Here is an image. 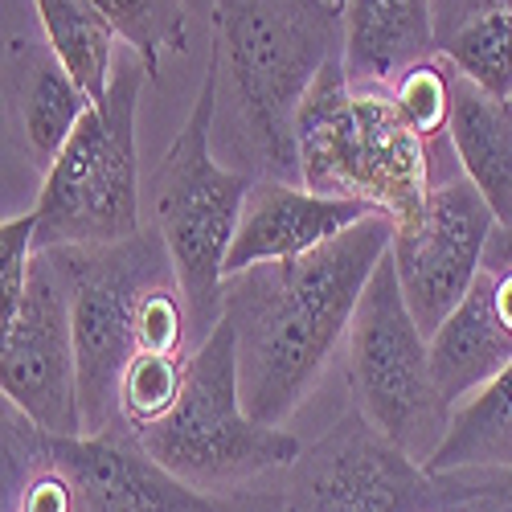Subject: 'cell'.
<instances>
[{"label": "cell", "mask_w": 512, "mask_h": 512, "mask_svg": "<svg viewBox=\"0 0 512 512\" xmlns=\"http://www.w3.org/2000/svg\"><path fill=\"white\" fill-rule=\"evenodd\" d=\"M394 230V218L369 213L300 259L254 263L222 279V316L234 324L238 390L250 418L283 426L312 394L373 267L390 254Z\"/></svg>", "instance_id": "cell-1"}, {"label": "cell", "mask_w": 512, "mask_h": 512, "mask_svg": "<svg viewBox=\"0 0 512 512\" xmlns=\"http://www.w3.org/2000/svg\"><path fill=\"white\" fill-rule=\"evenodd\" d=\"M0 394L50 439L82 435L70 300L46 250L33 254L21 316L0 349Z\"/></svg>", "instance_id": "cell-11"}, {"label": "cell", "mask_w": 512, "mask_h": 512, "mask_svg": "<svg viewBox=\"0 0 512 512\" xmlns=\"http://www.w3.org/2000/svg\"><path fill=\"white\" fill-rule=\"evenodd\" d=\"M50 463V435L0 394V512H21L29 480Z\"/></svg>", "instance_id": "cell-23"}, {"label": "cell", "mask_w": 512, "mask_h": 512, "mask_svg": "<svg viewBox=\"0 0 512 512\" xmlns=\"http://www.w3.org/2000/svg\"><path fill=\"white\" fill-rule=\"evenodd\" d=\"M213 115H218V66L209 62L185 127L152 173V213L185 291L193 349L222 320L226 250L254 185L250 173L226 168L213 156Z\"/></svg>", "instance_id": "cell-6"}, {"label": "cell", "mask_w": 512, "mask_h": 512, "mask_svg": "<svg viewBox=\"0 0 512 512\" xmlns=\"http://www.w3.org/2000/svg\"><path fill=\"white\" fill-rule=\"evenodd\" d=\"M447 66V140L455 152L459 173L480 189L500 226H512V115L504 99L488 95L472 78H463L451 62Z\"/></svg>", "instance_id": "cell-16"}, {"label": "cell", "mask_w": 512, "mask_h": 512, "mask_svg": "<svg viewBox=\"0 0 512 512\" xmlns=\"http://www.w3.org/2000/svg\"><path fill=\"white\" fill-rule=\"evenodd\" d=\"M492 230L496 213L463 173L439 181L418 218L394 230L390 259L398 271V287L426 340L439 332V324L476 283Z\"/></svg>", "instance_id": "cell-10"}, {"label": "cell", "mask_w": 512, "mask_h": 512, "mask_svg": "<svg viewBox=\"0 0 512 512\" xmlns=\"http://www.w3.org/2000/svg\"><path fill=\"white\" fill-rule=\"evenodd\" d=\"M488 512H512V476H508V480L496 488V496H492Z\"/></svg>", "instance_id": "cell-28"}, {"label": "cell", "mask_w": 512, "mask_h": 512, "mask_svg": "<svg viewBox=\"0 0 512 512\" xmlns=\"http://www.w3.org/2000/svg\"><path fill=\"white\" fill-rule=\"evenodd\" d=\"M443 144H426L414 132L394 91L353 87L340 58L316 74L295 111L300 181L324 197L365 201L394 226L414 222L439 185L435 160Z\"/></svg>", "instance_id": "cell-4"}, {"label": "cell", "mask_w": 512, "mask_h": 512, "mask_svg": "<svg viewBox=\"0 0 512 512\" xmlns=\"http://www.w3.org/2000/svg\"><path fill=\"white\" fill-rule=\"evenodd\" d=\"M140 54H119L107 95L87 107L70 140L41 177L33 205V246H91L132 238L140 226V160L136 111L148 82Z\"/></svg>", "instance_id": "cell-7"}, {"label": "cell", "mask_w": 512, "mask_h": 512, "mask_svg": "<svg viewBox=\"0 0 512 512\" xmlns=\"http://www.w3.org/2000/svg\"><path fill=\"white\" fill-rule=\"evenodd\" d=\"M275 476L279 484L263 492L267 512H426L451 492L447 476H431L357 410Z\"/></svg>", "instance_id": "cell-9"}, {"label": "cell", "mask_w": 512, "mask_h": 512, "mask_svg": "<svg viewBox=\"0 0 512 512\" xmlns=\"http://www.w3.org/2000/svg\"><path fill=\"white\" fill-rule=\"evenodd\" d=\"M185 353L181 357H164V353H140L132 369L123 373L119 386V435H140L144 426L164 418L173 410L181 381H185Z\"/></svg>", "instance_id": "cell-22"}, {"label": "cell", "mask_w": 512, "mask_h": 512, "mask_svg": "<svg viewBox=\"0 0 512 512\" xmlns=\"http://www.w3.org/2000/svg\"><path fill=\"white\" fill-rule=\"evenodd\" d=\"M132 439L164 472L205 496H234L283 472L304 451L291 431L246 414L238 390L234 324L226 316L189 353L173 410Z\"/></svg>", "instance_id": "cell-5"}, {"label": "cell", "mask_w": 512, "mask_h": 512, "mask_svg": "<svg viewBox=\"0 0 512 512\" xmlns=\"http://www.w3.org/2000/svg\"><path fill=\"white\" fill-rule=\"evenodd\" d=\"M345 377L353 410L410 459L426 463L447 431L451 410L435 390L431 340L402 300L390 254L373 267L353 308L345 332Z\"/></svg>", "instance_id": "cell-8"}, {"label": "cell", "mask_w": 512, "mask_h": 512, "mask_svg": "<svg viewBox=\"0 0 512 512\" xmlns=\"http://www.w3.org/2000/svg\"><path fill=\"white\" fill-rule=\"evenodd\" d=\"M512 361V328L488 300V287L476 275L455 312L431 336V377L443 406H459L467 394H476Z\"/></svg>", "instance_id": "cell-17"}, {"label": "cell", "mask_w": 512, "mask_h": 512, "mask_svg": "<svg viewBox=\"0 0 512 512\" xmlns=\"http://www.w3.org/2000/svg\"><path fill=\"white\" fill-rule=\"evenodd\" d=\"M70 300L82 435H119V386L140 353L189 357V308L160 230L50 246Z\"/></svg>", "instance_id": "cell-3"}, {"label": "cell", "mask_w": 512, "mask_h": 512, "mask_svg": "<svg viewBox=\"0 0 512 512\" xmlns=\"http://www.w3.org/2000/svg\"><path fill=\"white\" fill-rule=\"evenodd\" d=\"M504 107H508V115H512V87H508V95H504Z\"/></svg>", "instance_id": "cell-29"}, {"label": "cell", "mask_w": 512, "mask_h": 512, "mask_svg": "<svg viewBox=\"0 0 512 512\" xmlns=\"http://www.w3.org/2000/svg\"><path fill=\"white\" fill-rule=\"evenodd\" d=\"M91 5L107 17L115 37L127 41L132 54H140V62L148 66L152 82L160 74V58L164 54H181L189 46V37H185V25H189L185 0H91Z\"/></svg>", "instance_id": "cell-21"}, {"label": "cell", "mask_w": 512, "mask_h": 512, "mask_svg": "<svg viewBox=\"0 0 512 512\" xmlns=\"http://www.w3.org/2000/svg\"><path fill=\"white\" fill-rule=\"evenodd\" d=\"M365 201L353 197H324L312 193L308 185H291L275 177H254L246 201H242V218L234 230V242L226 250V275H238L254 263H287L300 254L332 242L336 234H345L361 218H369Z\"/></svg>", "instance_id": "cell-13"}, {"label": "cell", "mask_w": 512, "mask_h": 512, "mask_svg": "<svg viewBox=\"0 0 512 512\" xmlns=\"http://www.w3.org/2000/svg\"><path fill=\"white\" fill-rule=\"evenodd\" d=\"M426 472H512V361L476 394L451 406L439 447L426 455Z\"/></svg>", "instance_id": "cell-18"}, {"label": "cell", "mask_w": 512, "mask_h": 512, "mask_svg": "<svg viewBox=\"0 0 512 512\" xmlns=\"http://www.w3.org/2000/svg\"><path fill=\"white\" fill-rule=\"evenodd\" d=\"M394 103L406 115V123L426 140V144H443L447 140V115H451V91H447V66L443 58H426L410 66L394 82Z\"/></svg>", "instance_id": "cell-24"}, {"label": "cell", "mask_w": 512, "mask_h": 512, "mask_svg": "<svg viewBox=\"0 0 512 512\" xmlns=\"http://www.w3.org/2000/svg\"><path fill=\"white\" fill-rule=\"evenodd\" d=\"M33 230H37L33 209L0 222V349H5V340L21 316V304H25L29 267H33V254H37Z\"/></svg>", "instance_id": "cell-25"}, {"label": "cell", "mask_w": 512, "mask_h": 512, "mask_svg": "<svg viewBox=\"0 0 512 512\" xmlns=\"http://www.w3.org/2000/svg\"><path fill=\"white\" fill-rule=\"evenodd\" d=\"M41 33L74 74V82L87 91L91 103L107 95L111 66H115V29L91 0H33Z\"/></svg>", "instance_id": "cell-19"}, {"label": "cell", "mask_w": 512, "mask_h": 512, "mask_svg": "<svg viewBox=\"0 0 512 512\" xmlns=\"http://www.w3.org/2000/svg\"><path fill=\"white\" fill-rule=\"evenodd\" d=\"M435 54V0H345L340 62L353 87L390 91L410 66Z\"/></svg>", "instance_id": "cell-15"}, {"label": "cell", "mask_w": 512, "mask_h": 512, "mask_svg": "<svg viewBox=\"0 0 512 512\" xmlns=\"http://www.w3.org/2000/svg\"><path fill=\"white\" fill-rule=\"evenodd\" d=\"M226 512H267L263 492H250V488H242V492L226 496Z\"/></svg>", "instance_id": "cell-27"}, {"label": "cell", "mask_w": 512, "mask_h": 512, "mask_svg": "<svg viewBox=\"0 0 512 512\" xmlns=\"http://www.w3.org/2000/svg\"><path fill=\"white\" fill-rule=\"evenodd\" d=\"M340 5H345V0H340Z\"/></svg>", "instance_id": "cell-30"}, {"label": "cell", "mask_w": 512, "mask_h": 512, "mask_svg": "<svg viewBox=\"0 0 512 512\" xmlns=\"http://www.w3.org/2000/svg\"><path fill=\"white\" fill-rule=\"evenodd\" d=\"M439 58L488 95L504 99L512 87V9H488L467 17L439 37Z\"/></svg>", "instance_id": "cell-20"}, {"label": "cell", "mask_w": 512, "mask_h": 512, "mask_svg": "<svg viewBox=\"0 0 512 512\" xmlns=\"http://www.w3.org/2000/svg\"><path fill=\"white\" fill-rule=\"evenodd\" d=\"M0 95H5V119L17 152L46 177L54 156L91 107L87 91L62 66L46 33H13L0 62Z\"/></svg>", "instance_id": "cell-14"}, {"label": "cell", "mask_w": 512, "mask_h": 512, "mask_svg": "<svg viewBox=\"0 0 512 512\" xmlns=\"http://www.w3.org/2000/svg\"><path fill=\"white\" fill-rule=\"evenodd\" d=\"M70 508H74L70 480L62 476V467L50 459V463L29 480L25 500H21V512H70Z\"/></svg>", "instance_id": "cell-26"}, {"label": "cell", "mask_w": 512, "mask_h": 512, "mask_svg": "<svg viewBox=\"0 0 512 512\" xmlns=\"http://www.w3.org/2000/svg\"><path fill=\"white\" fill-rule=\"evenodd\" d=\"M345 54L340 0H213L218 66L213 140L250 177L300 181L295 111L316 74Z\"/></svg>", "instance_id": "cell-2"}, {"label": "cell", "mask_w": 512, "mask_h": 512, "mask_svg": "<svg viewBox=\"0 0 512 512\" xmlns=\"http://www.w3.org/2000/svg\"><path fill=\"white\" fill-rule=\"evenodd\" d=\"M50 459L70 480V512H226V496L189 488L127 435L50 439Z\"/></svg>", "instance_id": "cell-12"}]
</instances>
